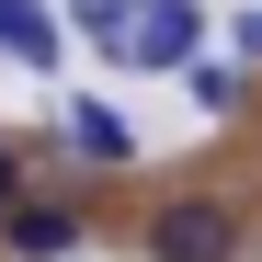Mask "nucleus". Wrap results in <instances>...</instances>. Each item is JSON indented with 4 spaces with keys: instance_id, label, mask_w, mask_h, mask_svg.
<instances>
[{
    "instance_id": "obj_3",
    "label": "nucleus",
    "mask_w": 262,
    "mask_h": 262,
    "mask_svg": "<svg viewBox=\"0 0 262 262\" xmlns=\"http://www.w3.org/2000/svg\"><path fill=\"white\" fill-rule=\"evenodd\" d=\"M12 251L23 262H69L80 251V205H12Z\"/></svg>"
},
{
    "instance_id": "obj_2",
    "label": "nucleus",
    "mask_w": 262,
    "mask_h": 262,
    "mask_svg": "<svg viewBox=\"0 0 262 262\" xmlns=\"http://www.w3.org/2000/svg\"><path fill=\"white\" fill-rule=\"evenodd\" d=\"M228 251H239V216L216 194H171L148 216V262H228Z\"/></svg>"
},
{
    "instance_id": "obj_8",
    "label": "nucleus",
    "mask_w": 262,
    "mask_h": 262,
    "mask_svg": "<svg viewBox=\"0 0 262 262\" xmlns=\"http://www.w3.org/2000/svg\"><path fill=\"white\" fill-rule=\"evenodd\" d=\"M69 23L92 34V46H114V23H125V0H69Z\"/></svg>"
},
{
    "instance_id": "obj_9",
    "label": "nucleus",
    "mask_w": 262,
    "mask_h": 262,
    "mask_svg": "<svg viewBox=\"0 0 262 262\" xmlns=\"http://www.w3.org/2000/svg\"><path fill=\"white\" fill-rule=\"evenodd\" d=\"M12 205H23V160L0 148V216H12Z\"/></svg>"
},
{
    "instance_id": "obj_6",
    "label": "nucleus",
    "mask_w": 262,
    "mask_h": 262,
    "mask_svg": "<svg viewBox=\"0 0 262 262\" xmlns=\"http://www.w3.org/2000/svg\"><path fill=\"white\" fill-rule=\"evenodd\" d=\"M183 80H194L205 114H239V80H251V69H228V57H183Z\"/></svg>"
},
{
    "instance_id": "obj_5",
    "label": "nucleus",
    "mask_w": 262,
    "mask_h": 262,
    "mask_svg": "<svg viewBox=\"0 0 262 262\" xmlns=\"http://www.w3.org/2000/svg\"><path fill=\"white\" fill-rule=\"evenodd\" d=\"M57 125H69V148H80V160H125V148H137V137H125V125L92 103V92H69V103H57Z\"/></svg>"
},
{
    "instance_id": "obj_7",
    "label": "nucleus",
    "mask_w": 262,
    "mask_h": 262,
    "mask_svg": "<svg viewBox=\"0 0 262 262\" xmlns=\"http://www.w3.org/2000/svg\"><path fill=\"white\" fill-rule=\"evenodd\" d=\"M228 69H262V0H251V12H228Z\"/></svg>"
},
{
    "instance_id": "obj_4",
    "label": "nucleus",
    "mask_w": 262,
    "mask_h": 262,
    "mask_svg": "<svg viewBox=\"0 0 262 262\" xmlns=\"http://www.w3.org/2000/svg\"><path fill=\"white\" fill-rule=\"evenodd\" d=\"M0 57L57 69V12H46V0H0Z\"/></svg>"
},
{
    "instance_id": "obj_1",
    "label": "nucleus",
    "mask_w": 262,
    "mask_h": 262,
    "mask_svg": "<svg viewBox=\"0 0 262 262\" xmlns=\"http://www.w3.org/2000/svg\"><path fill=\"white\" fill-rule=\"evenodd\" d=\"M194 46H205V0H125V23H114L103 57H125V69H183Z\"/></svg>"
}]
</instances>
